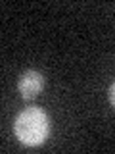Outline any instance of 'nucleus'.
Listing matches in <instances>:
<instances>
[{
    "instance_id": "obj_1",
    "label": "nucleus",
    "mask_w": 115,
    "mask_h": 154,
    "mask_svg": "<svg viewBox=\"0 0 115 154\" xmlns=\"http://www.w3.org/2000/svg\"><path fill=\"white\" fill-rule=\"evenodd\" d=\"M13 131L25 146H38L46 141L50 131L48 116L40 108H27L16 118Z\"/></svg>"
},
{
    "instance_id": "obj_3",
    "label": "nucleus",
    "mask_w": 115,
    "mask_h": 154,
    "mask_svg": "<svg viewBox=\"0 0 115 154\" xmlns=\"http://www.w3.org/2000/svg\"><path fill=\"white\" fill-rule=\"evenodd\" d=\"M109 102H111L113 106H115V83L109 87Z\"/></svg>"
},
{
    "instance_id": "obj_2",
    "label": "nucleus",
    "mask_w": 115,
    "mask_h": 154,
    "mask_svg": "<svg viewBox=\"0 0 115 154\" xmlns=\"http://www.w3.org/2000/svg\"><path fill=\"white\" fill-rule=\"evenodd\" d=\"M42 87H44V77H42L38 71H25V73L21 75V79H19L17 83V89L19 93H21L23 98L31 100L35 98V96L42 91Z\"/></svg>"
}]
</instances>
